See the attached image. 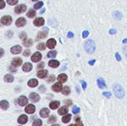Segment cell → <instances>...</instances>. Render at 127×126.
<instances>
[{
  "instance_id": "obj_14",
  "label": "cell",
  "mask_w": 127,
  "mask_h": 126,
  "mask_svg": "<svg viewBox=\"0 0 127 126\" xmlns=\"http://www.w3.org/2000/svg\"><path fill=\"white\" fill-rule=\"evenodd\" d=\"M34 24L35 26H37V27H40V26H42L44 24H45V20L43 18H37L34 21Z\"/></svg>"
},
{
  "instance_id": "obj_48",
  "label": "cell",
  "mask_w": 127,
  "mask_h": 126,
  "mask_svg": "<svg viewBox=\"0 0 127 126\" xmlns=\"http://www.w3.org/2000/svg\"><path fill=\"white\" fill-rule=\"evenodd\" d=\"M39 91H40V92H42V93H45V87L44 85L40 86V88H39Z\"/></svg>"
},
{
  "instance_id": "obj_23",
  "label": "cell",
  "mask_w": 127,
  "mask_h": 126,
  "mask_svg": "<svg viewBox=\"0 0 127 126\" xmlns=\"http://www.w3.org/2000/svg\"><path fill=\"white\" fill-rule=\"evenodd\" d=\"M0 107H1V108L2 110H4L6 111L9 108V103L8 102L6 101V100H2L1 101V102H0Z\"/></svg>"
},
{
  "instance_id": "obj_21",
  "label": "cell",
  "mask_w": 127,
  "mask_h": 126,
  "mask_svg": "<svg viewBox=\"0 0 127 126\" xmlns=\"http://www.w3.org/2000/svg\"><path fill=\"white\" fill-rule=\"evenodd\" d=\"M28 85L31 88H35L38 85V80L36 79H31V80L28 81Z\"/></svg>"
},
{
  "instance_id": "obj_38",
  "label": "cell",
  "mask_w": 127,
  "mask_h": 126,
  "mask_svg": "<svg viewBox=\"0 0 127 126\" xmlns=\"http://www.w3.org/2000/svg\"><path fill=\"white\" fill-rule=\"evenodd\" d=\"M37 49L39 50H44L45 49V45L44 43H40L37 45Z\"/></svg>"
},
{
  "instance_id": "obj_20",
  "label": "cell",
  "mask_w": 127,
  "mask_h": 126,
  "mask_svg": "<svg viewBox=\"0 0 127 126\" xmlns=\"http://www.w3.org/2000/svg\"><path fill=\"white\" fill-rule=\"evenodd\" d=\"M60 105V102L59 101H52V102H51V103L49 104V107L51 109L55 110L57 108H59Z\"/></svg>"
},
{
  "instance_id": "obj_50",
  "label": "cell",
  "mask_w": 127,
  "mask_h": 126,
  "mask_svg": "<svg viewBox=\"0 0 127 126\" xmlns=\"http://www.w3.org/2000/svg\"><path fill=\"white\" fill-rule=\"evenodd\" d=\"M115 57H116L117 61H120V60H121V57H120V55L118 53H115Z\"/></svg>"
},
{
  "instance_id": "obj_1",
  "label": "cell",
  "mask_w": 127,
  "mask_h": 126,
  "mask_svg": "<svg viewBox=\"0 0 127 126\" xmlns=\"http://www.w3.org/2000/svg\"><path fill=\"white\" fill-rule=\"evenodd\" d=\"M84 48L88 53H94L96 49L95 43L93 40L90 39L86 42V43L84 44Z\"/></svg>"
},
{
  "instance_id": "obj_53",
  "label": "cell",
  "mask_w": 127,
  "mask_h": 126,
  "mask_svg": "<svg viewBox=\"0 0 127 126\" xmlns=\"http://www.w3.org/2000/svg\"><path fill=\"white\" fill-rule=\"evenodd\" d=\"M95 62H96V60H95V59H91V60H90V61L88 62V64L92 66V65H94V64L95 63Z\"/></svg>"
},
{
  "instance_id": "obj_39",
  "label": "cell",
  "mask_w": 127,
  "mask_h": 126,
  "mask_svg": "<svg viewBox=\"0 0 127 126\" xmlns=\"http://www.w3.org/2000/svg\"><path fill=\"white\" fill-rule=\"evenodd\" d=\"M79 111H80L79 108H77V106H74L73 108V109H72V113L74 114H77L78 113H79Z\"/></svg>"
},
{
  "instance_id": "obj_4",
  "label": "cell",
  "mask_w": 127,
  "mask_h": 126,
  "mask_svg": "<svg viewBox=\"0 0 127 126\" xmlns=\"http://www.w3.org/2000/svg\"><path fill=\"white\" fill-rule=\"evenodd\" d=\"M51 89H52V91H54V92H60L63 91V85L61 84V82H56L55 83L54 85H52V87H51Z\"/></svg>"
},
{
  "instance_id": "obj_62",
  "label": "cell",
  "mask_w": 127,
  "mask_h": 126,
  "mask_svg": "<svg viewBox=\"0 0 127 126\" xmlns=\"http://www.w3.org/2000/svg\"><path fill=\"white\" fill-rule=\"evenodd\" d=\"M33 2H36V1H38V0H32Z\"/></svg>"
},
{
  "instance_id": "obj_46",
  "label": "cell",
  "mask_w": 127,
  "mask_h": 126,
  "mask_svg": "<svg viewBox=\"0 0 127 126\" xmlns=\"http://www.w3.org/2000/svg\"><path fill=\"white\" fill-rule=\"evenodd\" d=\"M81 84H82V87H83V90H86V88H87V83L85 82V81H80Z\"/></svg>"
},
{
  "instance_id": "obj_60",
  "label": "cell",
  "mask_w": 127,
  "mask_h": 126,
  "mask_svg": "<svg viewBox=\"0 0 127 126\" xmlns=\"http://www.w3.org/2000/svg\"><path fill=\"white\" fill-rule=\"evenodd\" d=\"M123 43H127V39H125L123 40Z\"/></svg>"
},
{
  "instance_id": "obj_52",
  "label": "cell",
  "mask_w": 127,
  "mask_h": 126,
  "mask_svg": "<svg viewBox=\"0 0 127 126\" xmlns=\"http://www.w3.org/2000/svg\"><path fill=\"white\" fill-rule=\"evenodd\" d=\"M116 33H117V31H116L115 29H111V30L109 31V34H111V35L115 34Z\"/></svg>"
},
{
  "instance_id": "obj_54",
  "label": "cell",
  "mask_w": 127,
  "mask_h": 126,
  "mask_svg": "<svg viewBox=\"0 0 127 126\" xmlns=\"http://www.w3.org/2000/svg\"><path fill=\"white\" fill-rule=\"evenodd\" d=\"M4 5H5V3H4V0H1V6H0V8L3 9L4 8Z\"/></svg>"
},
{
  "instance_id": "obj_16",
  "label": "cell",
  "mask_w": 127,
  "mask_h": 126,
  "mask_svg": "<svg viewBox=\"0 0 127 126\" xmlns=\"http://www.w3.org/2000/svg\"><path fill=\"white\" fill-rule=\"evenodd\" d=\"M56 45V42L54 39H50L47 42V47L50 49H54Z\"/></svg>"
},
{
  "instance_id": "obj_59",
  "label": "cell",
  "mask_w": 127,
  "mask_h": 126,
  "mask_svg": "<svg viewBox=\"0 0 127 126\" xmlns=\"http://www.w3.org/2000/svg\"><path fill=\"white\" fill-rule=\"evenodd\" d=\"M1 50H2V55H1V57H3V55H4V50H3V49H1Z\"/></svg>"
},
{
  "instance_id": "obj_33",
  "label": "cell",
  "mask_w": 127,
  "mask_h": 126,
  "mask_svg": "<svg viewBox=\"0 0 127 126\" xmlns=\"http://www.w3.org/2000/svg\"><path fill=\"white\" fill-rule=\"evenodd\" d=\"M56 56V50H52V51H50V52L48 53L47 54V57L48 58H54Z\"/></svg>"
},
{
  "instance_id": "obj_8",
  "label": "cell",
  "mask_w": 127,
  "mask_h": 126,
  "mask_svg": "<svg viewBox=\"0 0 127 126\" xmlns=\"http://www.w3.org/2000/svg\"><path fill=\"white\" fill-rule=\"evenodd\" d=\"M17 102H18V104L20 105V106H25V105H26L28 104V100L26 96H20V98L18 99Z\"/></svg>"
},
{
  "instance_id": "obj_13",
  "label": "cell",
  "mask_w": 127,
  "mask_h": 126,
  "mask_svg": "<svg viewBox=\"0 0 127 126\" xmlns=\"http://www.w3.org/2000/svg\"><path fill=\"white\" fill-rule=\"evenodd\" d=\"M49 114H50V111L48 108H45L41 109V111H40V115L42 118H47Z\"/></svg>"
},
{
  "instance_id": "obj_2",
  "label": "cell",
  "mask_w": 127,
  "mask_h": 126,
  "mask_svg": "<svg viewBox=\"0 0 127 126\" xmlns=\"http://www.w3.org/2000/svg\"><path fill=\"white\" fill-rule=\"evenodd\" d=\"M113 91H114L115 95L116 96V97L118 98V99H123L124 97L125 92L121 85H118V84H115L114 87H113Z\"/></svg>"
},
{
  "instance_id": "obj_42",
  "label": "cell",
  "mask_w": 127,
  "mask_h": 126,
  "mask_svg": "<svg viewBox=\"0 0 127 126\" xmlns=\"http://www.w3.org/2000/svg\"><path fill=\"white\" fill-rule=\"evenodd\" d=\"M103 95L106 96V98H108V99H109V98L111 96V94L110 92H103Z\"/></svg>"
},
{
  "instance_id": "obj_63",
  "label": "cell",
  "mask_w": 127,
  "mask_h": 126,
  "mask_svg": "<svg viewBox=\"0 0 127 126\" xmlns=\"http://www.w3.org/2000/svg\"><path fill=\"white\" fill-rule=\"evenodd\" d=\"M68 126H74V125H72V124H71V125H68Z\"/></svg>"
},
{
  "instance_id": "obj_25",
  "label": "cell",
  "mask_w": 127,
  "mask_h": 126,
  "mask_svg": "<svg viewBox=\"0 0 127 126\" xmlns=\"http://www.w3.org/2000/svg\"><path fill=\"white\" fill-rule=\"evenodd\" d=\"M48 65L51 68H56L60 66V62L56 60H51L48 62Z\"/></svg>"
},
{
  "instance_id": "obj_34",
  "label": "cell",
  "mask_w": 127,
  "mask_h": 126,
  "mask_svg": "<svg viewBox=\"0 0 127 126\" xmlns=\"http://www.w3.org/2000/svg\"><path fill=\"white\" fill-rule=\"evenodd\" d=\"M42 125V120L40 119H37L34 120V122L32 124V126H41Z\"/></svg>"
},
{
  "instance_id": "obj_55",
  "label": "cell",
  "mask_w": 127,
  "mask_h": 126,
  "mask_svg": "<svg viewBox=\"0 0 127 126\" xmlns=\"http://www.w3.org/2000/svg\"><path fill=\"white\" fill-rule=\"evenodd\" d=\"M67 36L68 37V38H72V37H74V34L72 32H68Z\"/></svg>"
},
{
  "instance_id": "obj_41",
  "label": "cell",
  "mask_w": 127,
  "mask_h": 126,
  "mask_svg": "<svg viewBox=\"0 0 127 126\" xmlns=\"http://www.w3.org/2000/svg\"><path fill=\"white\" fill-rule=\"evenodd\" d=\"M74 126H83V124L80 121V119H79V118H78L77 120L76 119V124L74 125Z\"/></svg>"
},
{
  "instance_id": "obj_26",
  "label": "cell",
  "mask_w": 127,
  "mask_h": 126,
  "mask_svg": "<svg viewBox=\"0 0 127 126\" xmlns=\"http://www.w3.org/2000/svg\"><path fill=\"white\" fill-rule=\"evenodd\" d=\"M68 112V109L67 107L63 106V107H61V108L59 109L58 111V114L60 115H65Z\"/></svg>"
},
{
  "instance_id": "obj_61",
  "label": "cell",
  "mask_w": 127,
  "mask_h": 126,
  "mask_svg": "<svg viewBox=\"0 0 127 126\" xmlns=\"http://www.w3.org/2000/svg\"><path fill=\"white\" fill-rule=\"evenodd\" d=\"M52 126H60V125H57V124H55V125H53Z\"/></svg>"
},
{
  "instance_id": "obj_6",
  "label": "cell",
  "mask_w": 127,
  "mask_h": 126,
  "mask_svg": "<svg viewBox=\"0 0 127 126\" xmlns=\"http://www.w3.org/2000/svg\"><path fill=\"white\" fill-rule=\"evenodd\" d=\"M42 59V54L40 52H36L32 55L31 57V61L33 62H38Z\"/></svg>"
},
{
  "instance_id": "obj_5",
  "label": "cell",
  "mask_w": 127,
  "mask_h": 126,
  "mask_svg": "<svg viewBox=\"0 0 127 126\" xmlns=\"http://www.w3.org/2000/svg\"><path fill=\"white\" fill-rule=\"evenodd\" d=\"M26 23H27V21L25 19L24 17H20L16 21V26L18 27H24L26 25Z\"/></svg>"
},
{
  "instance_id": "obj_29",
  "label": "cell",
  "mask_w": 127,
  "mask_h": 126,
  "mask_svg": "<svg viewBox=\"0 0 127 126\" xmlns=\"http://www.w3.org/2000/svg\"><path fill=\"white\" fill-rule=\"evenodd\" d=\"M48 35V31H41L40 32L37 36H38L39 39H45V37Z\"/></svg>"
},
{
  "instance_id": "obj_11",
  "label": "cell",
  "mask_w": 127,
  "mask_h": 126,
  "mask_svg": "<svg viewBox=\"0 0 127 126\" xmlns=\"http://www.w3.org/2000/svg\"><path fill=\"white\" fill-rule=\"evenodd\" d=\"M21 51H22V47L20 45H15L12 47L11 49V52L13 54H19L20 53H21Z\"/></svg>"
},
{
  "instance_id": "obj_7",
  "label": "cell",
  "mask_w": 127,
  "mask_h": 126,
  "mask_svg": "<svg viewBox=\"0 0 127 126\" xmlns=\"http://www.w3.org/2000/svg\"><path fill=\"white\" fill-rule=\"evenodd\" d=\"M27 9V7L25 4H20L15 8L14 9V11H15L16 13H24Z\"/></svg>"
},
{
  "instance_id": "obj_43",
  "label": "cell",
  "mask_w": 127,
  "mask_h": 126,
  "mask_svg": "<svg viewBox=\"0 0 127 126\" xmlns=\"http://www.w3.org/2000/svg\"><path fill=\"white\" fill-rule=\"evenodd\" d=\"M31 54V50H26L24 51V53H23V55L25 56V57H29Z\"/></svg>"
},
{
  "instance_id": "obj_19",
  "label": "cell",
  "mask_w": 127,
  "mask_h": 126,
  "mask_svg": "<svg viewBox=\"0 0 127 126\" xmlns=\"http://www.w3.org/2000/svg\"><path fill=\"white\" fill-rule=\"evenodd\" d=\"M47 75H48V71L46 70H41L37 72V76L40 79H44L47 76Z\"/></svg>"
},
{
  "instance_id": "obj_24",
  "label": "cell",
  "mask_w": 127,
  "mask_h": 126,
  "mask_svg": "<svg viewBox=\"0 0 127 126\" xmlns=\"http://www.w3.org/2000/svg\"><path fill=\"white\" fill-rule=\"evenodd\" d=\"M22 44L25 47L29 48V47H31V46H32L33 41H32V39H25L22 42Z\"/></svg>"
},
{
  "instance_id": "obj_32",
  "label": "cell",
  "mask_w": 127,
  "mask_h": 126,
  "mask_svg": "<svg viewBox=\"0 0 127 126\" xmlns=\"http://www.w3.org/2000/svg\"><path fill=\"white\" fill-rule=\"evenodd\" d=\"M35 16H36V11L34 10H33V9H31V10H29V11L27 13V16L29 18H33Z\"/></svg>"
},
{
  "instance_id": "obj_58",
  "label": "cell",
  "mask_w": 127,
  "mask_h": 126,
  "mask_svg": "<svg viewBox=\"0 0 127 126\" xmlns=\"http://www.w3.org/2000/svg\"><path fill=\"white\" fill-rule=\"evenodd\" d=\"M45 11V8H42V10L40 11V13H41V14H42V13H44V12Z\"/></svg>"
},
{
  "instance_id": "obj_51",
  "label": "cell",
  "mask_w": 127,
  "mask_h": 126,
  "mask_svg": "<svg viewBox=\"0 0 127 126\" xmlns=\"http://www.w3.org/2000/svg\"><path fill=\"white\" fill-rule=\"evenodd\" d=\"M123 54L126 57H127V46H126V47H124L123 48Z\"/></svg>"
},
{
  "instance_id": "obj_31",
  "label": "cell",
  "mask_w": 127,
  "mask_h": 126,
  "mask_svg": "<svg viewBox=\"0 0 127 126\" xmlns=\"http://www.w3.org/2000/svg\"><path fill=\"white\" fill-rule=\"evenodd\" d=\"M62 93H63V95H65V96H68L70 94V93H71V90H70V88L68 86H65L63 88V89L62 91Z\"/></svg>"
},
{
  "instance_id": "obj_27",
  "label": "cell",
  "mask_w": 127,
  "mask_h": 126,
  "mask_svg": "<svg viewBox=\"0 0 127 126\" xmlns=\"http://www.w3.org/2000/svg\"><path fill=\"white\" fill-rule=\"evenodd\" d=\"M113 17H114L116 20H120L122 18H123V15H122V13L118 12V11H115L113 13Z\"/></svg>"
},
{
  "instance_id": "obj_12",
  "label": "cell",
  "mask_w": 127,
  "mask_h": 126,
  "mask_svg": "<svg viewBox=\"0 0 127 126\" xmlns=\"http://www.w3.org/2000/svg\"><path fill=\"white\" fill-rule=\"evenodd\" d=\"M22 59L20 57L14 58V59H13L12 62H11V64L13 65H14V66H16V67L20 66V65H22Z\"/></svg>"
},
{
  "instance_id": "obj_28",
  "label": "cell",
  "mask_w": 127,
  "mask_h": 126,
  "mask_svg": "<svg viewBox=\"0 0 127 126\" xmlns=\"http://www.w3.org/2000/svg\"><path fill=\"white\" fill-rule=\"evenodd\" d=\"M4 81H5L6 82H13V80H14V78L12 75H11V74H7V75L4 76Z\"/></svg>"
},
{
  "instance_id": "obj_15",
  "label": "cell",
  "mask_w": 127,
  "mask_h": 126,
  "mask_svg": "<svg viewBox=\"0 0 127 126\" xmlns=\"http://www.w3.org/2000/svg\"><path fill=\"white\" fill-rule=\"evenodd\" d=\"M28 116H26V115H25V114H22V115H21L20 117L18 118V123H20V124H21V125H24V124H25V123H27V122H28Z\"/></svg>"
},
{
  "instance_id": "obj_40",
  "label": "cell",
  "mask_w": 127,
  "mask_h": 126,
  "mask_svg": "<svg viewBox=\"0 0 127 126\" xmlns=\"http://www.w3.org/2000/svg\"><path fill=\"white\" fill-rule=\"evenodd\" d=\"M55 81V76L54 75H51L49 76V78L48 79V82L51 83V82H54Z\"/></svg>"
},
{
  "instance_id": "obj_57",
  "label": "cell",
  "mask_w": 127,
  "mask_h": 126,
  "mask_svg": "<svg viewBox=\"0 0 127 126\" xmlns=\"http://www.w3.org/2000/svg\"><path fill=\"white\" fill-rule=\"evenodd\" d=\"M76 91H77V92L78 93V94H79V93H80V91H79V86H76Z\"/></svg>"
},
{
  "instance_id": "obj_35",
  "label": "cell",
  "mask_w": 127,
  "mask_h": 126,
  "mask_svg": "<svg viewBox=\"0 0 127 126\" xmlns=\"http://www.w3.org/2000/svg\"><path fill=\"white\" fill-rule=\"evenodd\" d=\"M56 121V116H54V115H52V116H51L50 117H49V119H48V123L51 124V123L55 122Z\"/></svg>"
},
{
  "instance_id": "obj_56",
  "label": "cell",
  "mask_w": 127,
  "mask_h": 126,
  "mask_svg": "<svg viewBox=\"0 0 127 126\" xmlns=\"http://www.w3.org/2000/svg\"><path fill=\"white\" fill-rule=\"evenodd\" d=\"M44 65H45V63H44V62L40 63V64H39V65H38V66H37V68H38L39 69L42 68H44Z\"/></svg>"
},
{
  "instance_id": "obj_3",
  "label": "cell",
  "mask_w": 127,
  "mask_h": 126,
  "mask_svg": "<svg viewBox=\"0 0 127 126\" xmlns=\"http://www.w3.org/2000/svg\"><path fill=\"white\" fill-rule=\"evenodd\" d=\"M13 22V19L10 16H3L1 19V22L2 25H10Z\"/></svg>"
},
{
  "instance_id": "obj_17",
  "label": "cell",
  "mask_w": 127,
  "mask_h": 126,
  "mask_svg": "<svg viewBox=\"0 0 127 126\" xmlns=\"http://www.w3.org/2000/svg\"><path fill=\"white\" fill-rule=\"evenodd\" d=\"M97 85L98 87L100 88V89H103V88H106V84L105 82V80L103 78H99L97 79Z\"/></svg>"
},
{
  "instance_id": "obj_9",
  "label": "cell",
  "mask_w": 127,
  "mask_h": 126,
  "mask_svg": "<svg viewBox=\"0 0 127 126\" xmlns=\"http://www.w3.org/2000/svg\"><path fill=\"white\" fill-rule=\"evenodd\" d=\"M35 110H36L35 106L32 104H30V105H27V107L25 109V113H27L28 114H32L35 112Z\"/></svg>"
},
{
  "instance_id": "obj_10",
  "label": "cell",
  "mask_w": 127,
  "mask_h": 126,
  "mask_svg": "<svg viewBox=\"0 0 127 126\" xmlns=\"http://www.w3.org/2000/svg\"><path fill=\"white\" fill-rule=\"evenodd\" d=\"M29 98L33 102H38L40 99V96H39V94H37L36 93L34 92L31 93L29 96Z\"/></svg>"
},
{
  "instance_id": "obj_44",
  "label": "cell",
  "mask_w": 127,
  "mask_h": 126,
  "mask_svg": "<svg viewBox=\"0 0 127 126\" xmlns=\"http://www.w3.org/2000/svg\"><path fill=\"white\" fill-rule=\"evenodd\" d=\"M20 37L21 39H26V37H27L26 33H25V32H22L21 34H20Z\"/></svg>"
},
{
  "instance_id": "obj_47",
  "label": "cell",
  "mask_w": 127,
  "mask_h": 126,
  "mask_svg": "<svg viewBox=\"0 0 127 126\" xmlns=\"http://www.w3.org/2000/svg\"><path fill=\"white\" fill-rule=\"evenodd\" d=\"M16 66H14V65H11V66H10V68H9V70H10L11 71H13V72H16Z\"/></svg>"
},
{
  "instance_id": "obj_49",
  "label": "cell",
  "mask_w": 127,
  "mask_h": 126,
  "mask_svg": "<svg viewBox=\"0 0 127 126\" xmlns=\"http://www.w3.org/2000/svg\"><path fill=\"white\" fill-rule=\"evenodd\" d=\"M64 102H65V104H66L67 105H72V101H71V100H70V99L65 100Z\"/></svg>"
},
{
  "instance_id": "obj_18",
  "label": "cell",
  "mask_w": 127,
  "mask_h": 126,
  "mask_svg": "<svg viewBox=\"0 0 127 126\" xmlns=\"http://www.w3.org/2000/svg\"><path fill=\"white\" fill-rule=\"evenodd\" d=\"M32 68H33V65L29 62H26L22 66V71L24 72H29L31 71Z\"/></svg>"
},
{
  "instance_id": "obj_37",
  "label": "cell",
  "mask_w": 127,
  "mask_h": 126,
  "mask_svg": "<svg viewBox=\"0 0 127 126\" xmlns=\"http://www.w3.org/2000/svg\"><path fill=\"white\" fill-rule=\"evenodd\" d=\"M19 2V0H7V2L10 5H15Z\"/></svg>"
},
{
  "instance_id": "obj_22",
  "label": "cell",
  "mask_w": 127,
  "mask_h": 126,
  "mask_svg": "<svg viewBox=\"0 0 127 126\" xmlns=\"http://www.w3.org/2000/svg\"><path fill=\"white\" fill-rule=\"evenodd\" d=\"M67 79H68V76H67L66 74H65V73L60 74V75L58 76V77H57V80L61 83L65 82L67 81Z\"/></svg>"
},
{
  "instance_id": "obj_45",
  "label": "cell",
  "mask_w": 127,
  "mask_h": 126,
  "mask_svg": "<svg viewBox=\"0 0 127 126\" xmlns=\"http://www.w3.org/2000/svg\"><path fill=\"white\" fill-rule=\"evenodd\" d=\"M88 34H89V32H88V31H84L83 32V39L86 38V37L88 36Z\"/></svg>"
},
{
  "instance_id": "obj_36",
  "label": "cell",
  "mask_w": 127,
  "mask_h": 126,
  "mask_svg": "<svg viewBox=\"0 0 127 126\" xmlns=\"http://www.w3.org/2000/svg\"><path fill=\"white\" fill-rule=\"evenodd\" d=\"M42 6H43V2H37L36 4H35L34 7L35 9L38 10V9L41 8Z\"/></svg>"
},
{
  "instance_id": "obj_30",
  "label": "cell",
  "mask_w": 127,
  "mask_h": 126,
  "mask_svg": "<svg viewBox=\"0 0 127 126\" xmlns=\"http://www.w3.org/2000/svg\"><path fill=\"white\" fill-rule=\"evenodd\" d=\"M71 118V114H67V115H65L62 118V121L63 123H68L70 122Z\"/></svg>"
}]
</instances>
